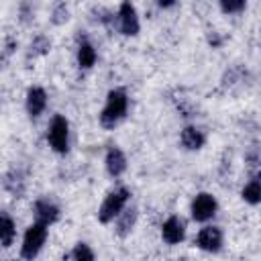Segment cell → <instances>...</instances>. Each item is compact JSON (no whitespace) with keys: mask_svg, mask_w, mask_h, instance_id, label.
Here are the masks:
<instances>
[{"mask_svg":"<svg viewBox=\"0 0 261 261\" xmlns=\"http://www.w3.org/2000/svg\"><path fill=\"white\" fill-rule=\"evenodd\" d=\"M128 110V94L122 88H114L106 96V104L100 112V124L104 128H114Z\"/></svg>","mask_w":261,"mask_h":261,"instance_id":"1","label":"cell"},{"mask_svg":"<svg viewBox=\"0 0 261 261\" xmlns=\"http://www.w3.org/2000/svg\"><path fill=\"white\" fill-rule=\"evenodd\" d=\"M128 200H130V190H128V188L120 186V188L112 190V192L104 198V202L100 204V208H98V220H100L102 224L112 222L114 218H118V216L122 214V210L126 208V202H128Z\"/></svg>","mask_w":261,"mask_h":261,"instance_id":"2","label":"cell"},{"mask_svg":"<svg viewBox=\"0 0 261 261\" xmlns=\"http://www.w3.org/2000/svg\"><path fill=\"white\" fill-rule=\"evenodd\" d=\"M47 228H49V226H45V224H41V222H33V224L24 230L22 245H20V257H22L24 261H33V259L41 253V249H43V245H45V241H47Z\"/></svg>","mask_w":261,"mask_h":261,"instance_id":"3","label":"cell"},{"mask_svg":"<svg viewBox=\"0 0 261 261\" xmlns=\"http://www.w3.org/2000/svg\"><path fill=\"white\" fill-rule=\"evenodd\" d=\"M47 143L55 153H59V155L67 153V149H69V122L63 114H55L51 118L49 128H47Z\"/></svg>","mask_w":261,"mask_h":261,"instance_id":"4","label":"cell"},{"mask_svg":"<svg viewBox=\"0 0 261 261\" xmlns=\"http://www.w3.org/2000/svg\"><path fill=\"white\" fill-rule=\"evenodd\" d=\"M216 210H218V202H216V198H214L212 194H208V192L196 194L194 200H192V206H190L192 218H194L196 222H206V220H210V218L216 214Z\"/></svg>","mask_w":261,"mask_h":261,"instance_id":"5","label":"cell"},{"mask_svg":"<svg viewBox=\"0 0 261 261\" xmlns=\"http://www.w3.org/2000/svg\"><path fill=\"white\" fill-rule=\"evenodd\" d=\"M116 22H118V31H120L122 35H126V37L139 35L141 22H139V14H137L135 4L122 2V4L118 6V12H116Z\"/></svg>","mask_w":261,"mask_h":261,"instance_id":"6","label":"cell"},{"mask_svg":"<svg viewBox=\"0 0 261 261\" xmlns=\"http://www.w3.org/2000/svg\"><path fill=\"white\" fill-rule=\"evenodd\" d=\"M33 214H35V222H41V224H45V226H51V224H55V222L59 220L61 210H59V206H57L53 200H49V198H39V200H35V204H33Z\"/></svg>","mask_w":261,"mask_h":261,"instance_id":"7","label":"cell"},{"mask_svg":"<svg viewBox=\"0 0 261 261\" xmlns=\"http://www.w3.org/2000/svg\"><path fill=\"white\" fill-rule=\"evenodd\" d=\"M222 230L218 226H204L200 228V232L196 234L194 245L206 253H218L222 249Z\"/></svg>","mask_w":261,"mask_h":261,"instance_id":"8","label":"cell"},{"mask_svg":"<svg viewBox=\"0 0 261 261\" xmlns=\"http://www.w3.org/2000/svg\"><path fill=\"white\" fill-rule=\"evenodd\" d=\"M24 106L31 118H37L45 112L47 108V92L41 86H33L27 90V98H24Z\"/></svg>","mask_w":261,"mask_h":261,"instance_id":"9","label":"cell"},{"mask_svg":"<svg viewBox=\"0 0 261 261\" xmlns=\"http://www.w3.org/2000/svg\"><path fill=\"white\" fill-rule=\"evenodd\" d=\"M186 237V224L179 216H169L163 224H161V239L167 245H179Z\"/></svg>","mask_w":261,"mask_h":261,"instance_id":"10","label":"cell"},{"mask_svg":"<svg viewBox=\"0 0 261 261\" xmlns=\"http://www.w3.org/2000/svg\"><path fill=\"white\" fill-rule=\"evenodd\" d=\"M104 165L110 177H120L126 171V155L122 153V149L118 147H108L106 157H104Z\"/></svg>","mask_w":261,"mask_h":261,"instance_id":"11","label":"cell"},{"mask_svg":"<svg viewBox=\"0 0 261 261\" xmlns=\"http://www.w3.org/2000/svg\"><path fill=\"white\" fill-rule=\"evenodd\" d=\"M179 141H181V145H184L188 151H198V149H202L204 143H206V133H204L202 128L190 124V126H186V128L181 130Z\"/></svg>","mask_w":261,"mask_h":261,"instance_id":"12","label":"cell"},{"mask_svg":"<svg viewBox=\"0 0 261 261\" xmlns=\"http://www.w3.org/2000/svg\"><path fill=\"white\" fill-rule=\"evenodd\" d=\"M4 188H6L14 198H20V196L24 194V188H27V179H24L22 171L16 169V167H12V169L4 175Z\"/></svg>","mask_w":261,"mask_h":261,"instance_id":"13","label":"cell"},{"mask_svg":"<svg viewBox=\"0 0 261 261\" xmlns=\"http://www.w3.org/2000/svg\"><path fill=\"white\" fill-rule=\"evenodd\" d=\"M241 198L251 206L261 204V171H257L253 175V179H249L245 184V188L241 190Z\"/></svg>","mask_w":261,"mask_h":261,"instance_id":"14","label":"cell"},{"mask_svg":"<svg viewBox=\"0 0 261 261\" xmlns=\"http://www.w3.org/2000/svg\"><path fill=\"white\" fill-rule=\"evenodd\" d=\"M98 59V53L94 49V45L88 41V39H82L77 43V65L82 69H90Z\"/></svg>","mask_w":261,"mask_h":261,"instance_id":"15","label":"cell"},{"mask_svg":"<svg viewBox=\"0 0 261 261\" xmlns=\"http://www.w3.org/2000/svg\"><path fill=\"white\" fill-rule=\"evenodd\" d=\"M137 216H139V212H137L135 206L122 210V214L116 218V232H118L120 237H126V234L133 230V226L137 224Z\"/></svg>","mask_w":261,"mask_h":261,"instance_id":"16","label":"cell"},{"mask_svg":"<svg viewBox=\"0 0 261 261\" xmlns=\"http://www.w3.org/2000/svg\"><path fill=\"white\" fill-rule=\"evenodd\" d=\"M14 237H16L14 220L6 212H2V216H0V241H2V247L8 249L12 245V241H14Z\"/></svg>","mask_w":261,"mask_h":261,"instance_id":"17","label":"cell"},{"mask_svg":"<svg viewBox=\"0 0 261 261\" xmlns=\"http://www.w3.org/2000/svg\"><path fill=\"white\" fill-rule=\"evenodd\" d=\"M71 259L73 261H96V255L88 243H75L71 249Z\"/></svg>","mask_w":261,"mask_h":261,"instance_id":"18","label":"cell"},{"mask_svg":"<svg viewBox=\"0 0 261 261\" xmlns=\"http://www.w3.org/2000/svg\"><path fill=\"white\" fill-rule=\"evenodd\" d=\"M218 6L224 14H237V12H243L247 8V2L245 0H220Z\"/></svg>","mask_w":261,"mask_h":261,"instance_id":"19","label":"cell"},{"mask_svg":"<svg viewBox=\"0 0 261 261\" xmlns=\"http://www.w3.org/2000/svg\"><path fill=\"white\" fill-rule=\"evenodd\" d=\"M67 18H69V8H67L63 2L55 4V6H53V12H51V22H53V24H63Z\"/></svg>","mask_w":261,"mask_h":261,"instance_id":"20","label":"cell"},{"mask_svg":"<svg viewBox=\"0 0 261 261\" xmlns=\"http://www.w3.org/2000/svg\"><path fill=\"white\" fill-rule=\"evenodd\" d=\"M51 49V41L45 37V35H37L35 39H33V43H31V51L35 53V55H43V53H47Z\"/></svg>","mask_w":261,"mask_h":261,"instance_id":"21","label":"cell"},{"mask_svg":"<svg viewBox=\"0 0 261 261\" xmlns=\"http://www.w3.org/2000/svg\"><path fill=\"white\" fill-rule=\"evenodd\" d=\"M159 6H161V8H171V6H175V2H163V0H161Z\"/></svg>","mask_w":261,"mask_h":261,"instance_id":"22","label":"cell"}]
</instances>
